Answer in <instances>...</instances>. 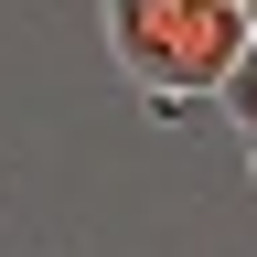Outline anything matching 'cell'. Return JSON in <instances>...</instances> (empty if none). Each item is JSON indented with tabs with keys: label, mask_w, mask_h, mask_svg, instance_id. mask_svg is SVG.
<instances>
[{
	"label": "cell",
	"mask_w": 257,
	"mask_h": 257,
	"mask_svg": "<svg viewBox=\"0 0 257 257\" xmlns=\"http://www.w3.org/2000/svg\"><path fill=\"white\" fill-rule=\"evenodd\" d=\"M107 54L140 86L150 118H182L193 96L225 86V64L246 54V11L236 0H107Z\"/></svg>",
	"instance_id": "1"
},
{
	"label": "cell",
	"mask_w": 257,
	"mask_h": 257,
	"mask_svg": "<svg viewBox=\"0 0 257 257\" xmlns=\"http://www.w3.org/2000/svg\"><path fill=\"white\" fill-rule=\"evenodd\" d=\"M236 11H246V32H257V0H236Z\"/></svg>",
	"instance_id": "3"
},
{
	"label": "cell",
	"mask_w": 257,
	"mask_h": 257,
	"mask_svg": "<svg viewBox=\"0 0 257 257\" xmlns=\"http://www.w3.org/2000/svg\"><path fill=\"white\" fill-rule=\"evenodd\" d=\"M214 107H225V118H236L246 140H257V32H246V54L225 64V86H214Z\"/></svg>",
	"instance_id": "2"
},
{
	"label": "cell",
	"mask_w": 257,
	"mask_h": 257,
	"mask_svg": "<svg viewBox=\"0 0 257 257\" xmlns=\"http://www.w3.org/2000/svg\"><path fill=\"white\" fill-rule=\"evenodd\" d=\"M246 182H257V140H246Z\"/></svg>",
	"instance_id": "4"
}]
</instances>
